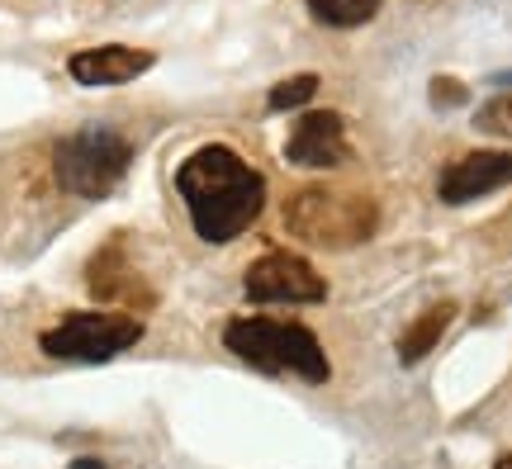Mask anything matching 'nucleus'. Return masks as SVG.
Wrapping results in <instances>:
<instances>
[{
    "instance_id": "f257e3e1",
    "label": "nucleus",
    "mask_w": 512,
    "mask_h": 469,
    "mask_svg": "<svg viewBox=\"0 0 512 469\" xmlns=\"http://www.w3.org/2000/svg\"><path fill=\"white\" fill-rule=\"evenodd\" d=\"M176 190H181L190 223L204 242H233L252 228V218L266 204V181L242 162L233 147H200L190 152L176 171Z\"/></svg>"
},
{
    "instance_id": "f03ea898",
    "label": "nucleus",
    "mask_w": 512,
    "mask_h": 469,
    "mask_svg": "<svg viewBox=\"0 0 512 469\" xmlns=\"http://www.w3.org/2000/svg\"><path fill=\"white\" fill-rule=\"evenodd\" d=\"M223 342L238 361L271 370V375H299L309 384H323L332 375L328 351L318 346L309 327L299 323H275V318H233L223 327Z\"/></svg>"
},
{
    "instance_id": "7ed1b4c3",
    "label": "nucleus",
    "mask_w": 512,
    "mask_h": 469,
    "mask_svg": "<svg viewBox=\"0 0 512 469\" xmlns=\"http://www.w3.org/2000/svg\"><path fill=\"white\" fill-rule=\"evenodd\" d=\"M375 223H380L375 199L347 195V190H299L285 204V228L309 247H328V252L361 247L375 233Z\"/></svg>"
},
{
    "instance_id": "20e7f679",
    "label": "nucleus",
    "mask_w": 512,
    "mask_h": 469,
    "mask_svg": "<svg viewBox=\"0 0 512 469\" xmlns=\"http://www.w3.org/2000/svg\"><path fill=\"white\" fill-rule=\"evenodd\" d=\"M128 162H133V147H128L124 133H114V128H81V133H67L57 143L53 176L67 195L100 199L124 181Z\"/></svg>"
},
{
    "instance_id": "39448f33",
    "label": "nucleus",
    "mask_w": 512,
    "mask_h": 469,
    "mask_svg": "<svg viewBox=\"0 0 512 469\" xmlns=\"http://www.w3.org/2000/svg\"><path fill=\"white\" fill-rule=\"evenodd\" d=\"M143 337V323L128 313H67L53 332H43V351L57 361H114Z\"/></svg>"
},
{
    "instance_id": "423d86ee",
    "label": "nucleus",
    "mask_w": 512,
    "mask_h": 469,
    "mask_svg": "<svg viewBox=\"0 0 512 469\" xmlns=\"http://www.w3.org/2000/svg\"><path fill=\"white\" fill-rule=\"evenodd\" d=\"M242 289H247V299H256V304H318L328 294L323 275L313 271L304 256H290V252L261 256L252 271H247Z\"/></svg>"
},
{
    "instance_id": "0eeeda50",
    "label": "nucleus",
    "mask_w": 512,
    "mask_h": 469,
    "mask_svg": "<svg viewBox=\"0 0 512 469\" xmlns=\"http://www.w3.org/2000/svg\"><path fill=\"white\" fill-rule=\"evenodd\" d=\"M347 124L342 114H304L294 124L290 143H285V157L294 166H309V171H328V166L347 162Z\"/></svg>"
},
{
    "instance_id": "6e6552de",
    "label": "nucleus",
    "mask_w": 512,
    "mask_h": 469,
    "mask_svg": "<svg viewBox=\"0 0 512 469\" xmlns=\"http://www.w3.org/2000/svg\"><path fill=\"white\" fill-rule=\"evenodd\" d=\"M512 181V157L508 152H470L441 171V199L446 204H470L479 195H494Z\"/></svg>"
},
{
    "instance_id": "1a4fd4ad",
    "label": "nucleus",
    "mask_w": 512,
    "mask_h": 469,
    "mask_svg": "<svg viewBox=\"0 0 512 469\" xmlns=\"http://www.w3.org/2000/svg\"><path fill=\"white\" fill-rule=\"evenodd\" d=\"M152 67V53L143 48H124V43H105V48H86L67 62L72 81L81 86H124L133 76H143Z\"/></svg>"
},
{
    "instance_id": "9d476101",
    "label": "nucleus",
    "mask_w": 512,
    "mask_h": 469,
    "mask_svg": "<svg viewBox=\"0 0 512 469\" xmlns=\"http://www.w3.org/2000/svg\"><path fill=\"white\" fill-rule=\"evenodd\" d=\"M451 318H456V304L427 308L418 323H413V327H408V332L399 337V361H403V365H418L422 356H427V351L441 342V332L451 327Z\"/></svg>"
},
{
    "instance_id": "9b49d317",
    "label": "nucleus",
    "mask_w": 512,
    "mask_h": 469,
    "mask_svg": "<svg viewBox=\"0 0 512 469\" xmlns=\"http://www.w3.org/2000/svg\"><path fill=\"white\" fill-rule=\"evenodd\" d=\"M375 10H380V0H309V15L328 29H356V24L375 19Z\"/></svg>"
},
{
    "instance_id": "f8f14e48",
    "label": "nucleus",
    "mask_w": 512,
    "mask_h": 469,
    "mask_svg": "<svg viewBox=\"0 0 512 469\" xmlns=\"http://www.w3.org/2000/svg\"><path fill=\"white\" fill-rule=\"evenodd\" d=\"M313 95H318V76L304 72V76H290V81H280L266 105H271V109H299L304 100H313Z\"/></svg>"
},
{
    "instance_id": "ddd939ff",
    "label": "nucleus",
    "mask_w": 512,
    "mask_h": 469,
    "mask_svg": "<svg viewBox=\"0 0 512 469\" xmlns=\"http://www.w3.org/2000/svg\"><path fill=\"white\" fill-rule=\"evenodd\" d=\"M475 128H484V133H498V138H512V91L494 95L489 105H479Z\"/></svg>"
},
{
    "instance_id": "4468645a",
    "label": "nucleus",
    "mask_w": 512,
    "mask_h": 469,
    "mask_svg": "<svg viewBox=\"0 0 512 469\" xmlns=\"http://www.w3.org/2000/svg\"><path fill=\"white\" fill-rule=\"evenodd\" d=\"M432 105H437V109L465 105V86H460V81H451V76H437V81H432Z\"/></svg>"
},
{
    "instance_id": "2eb2a0df",
    "label": "nucleus",
    "mask_w": 512,
    "mask_h": 469,
    "mask_svg": "<svg viewBox=\"0 0 512 469\" xmlns=\"http://www.w3.org/2000/svg\"><path fill=\"white\" fill-rule=\"evenodd\" d=\"M72 469H105V465H100V460H76Z\"/></svg>"
},
{
    "instance_id": "dca6fc26",
    "label": "nucleus",
    "mask_w": 512,
    "mask_h": 469,
    "mask_svg": "<svg viewBox=\"0 0 512 469\" xmlns=\"http://www.w3.org/2000/svg\"><path fill=\"white\" fill-rule=\"evenodd\" d=\"M494 469H512V455H503V460H498V465Z\"/></svg>"
}]
</instances>
